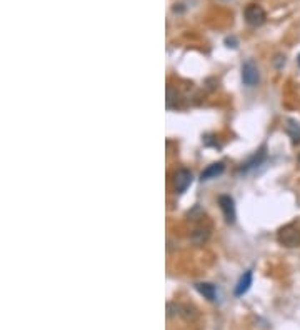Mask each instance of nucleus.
Returning a JSON list of instances; mask_svg holds the SVG:
<instances>
[{
  "label": "nucleus",
  "mask_w": 300,
  "mask_h": 330,
  "mask_svg": "<svg viewBox=\"0 0 300 330\" xmlns=\"http://www.w3.org/2000/svg\"><path fill=\"white\" fill-rule=\"evenodd\" d=\"M279 242L285 247L300 245V230L295 225H285L279 230Z\"/></svg>",
  "instance_id": "nucleus-1"
},
{
  "label": "nucleus",
  "mask_w": 300,
  "mask_h": 330,
  "mask_svg": "<svg viewBox=\"0 0 300 330\" xmlns=\"http://www.w3.org/2000/svg\"><path fill=\"white\" fill-rule=\"evenodd\" d=\"M223 170H225V165H223V162H215V164H210L205 170H202V174H200V180L205 182V180L217 179L218 175L223 174Z\"/></svg>",
  "instance_id": "nucleus-7"
},
{
  "label": "nucleus",
  "mask_w": 300,
  "mask_h": 330,
  "mask_svg": "<svg viewBox=\"0 0 300 330\" xmlns=\"http://www.w3.org/2000/svg\"><path fill=\"white\" fill-rule=\"evenodd\" d=\"M250 285H252V270H247L235 285V297H242L244 294H247Z\"/></svg>",
  "instance_id": "nucleus-8"
},
{
  "label": "nucleus",
  "mask_w": 300,
  "mask_h": 330,
  "mask_svg": "<svg viewBox=\"0 0 300 330\" xmlns=\"http://www.w3.org/2000/svg\"><path fill=\"white\" fill-rule=\"evenodd\" d=\"M299 160H300V154H299Z\"/></svg>",
  "instance_id": "nucleus-15"
},
{
  "label": "nucleus",
  "mask_w": 300,
  "mask_h": 330,
  "mask_svg": "<svg viewBox=\"0 0 300 330\" xmlns=\"http://www.w3.org/2000/svg\"><path fill=\"white\" fill-rule=\"evenodd\" d=\"M195 290H197L203 299L210 300V302H215L217 300V287L210 284V282H199V284H195Z\"/></svg>",
  "instance_id": "nucleus-6"
},
{
  "label": "nucleus",
  "mask_w": 300,
  "mask_h": 330,
  "mask_svg": "<svg viewBox=\"0 0 300 330\" xmlns=\"http://www.w3.org/2000/svg\"><path fill=\"white\" fill-rule=\"evenodd\" d=\"M208 238H210V230L203 227L195 228L192 232V235H190V240H192V243H195V245H203Z\"/></svg>",
  "instance_id": "nucleus-10"
},
{
  "label": "nucleus",
  "mask_w": 300,
  "mask_h": 330,
  "mask_svg": "<svg viewBox=\"0 0 300 330\" xmlns=\"http://www.w3.org/2000/svg\"><path fill=\"white\" fill-rule=\"evenodd\" d=\"M297 64H299V67H300V54H299V57H297Z\"/></svg>",
  "instance_id": "nucleus-14"
},
{
  "label": "nucleus",
  "mask_w": 300,
  "mask_h": 330,
  "mask_svg": "<svg viewBox=\"0 0 300 330\" xmlns=\"http://www.w3.org/2000/svg\"><path fill=\"white\" fill-rule=\"evenodd\" d=\"M242 82L247 87H255L257 84L260 82V74L257 65L252 60H247L244 65H242Z\"/></svg>",
  "instance_id": "nucleus-3"
},
{
  "label": "nucleus",
  "mask_w": 300,
  "mask_h": 330,
  "mask_svg": "<svg viewBox=\"0 0 300 330\" xmlns=\"http://www.w3.org/2000/svg\"><path fill=\"white\" fill-rule=\"evenodd\" d=\"M265 159V149H262L259 154H255L254 157H252V160H249L247 164L242 167V172H247L249 169H254V167H259L262 162H264Z\"/></svg>",
  "instance_id": "nucleus-11"
},
{
  "label": "nucleus",
  "mask_w": 300,
  "mask_h": 330,
  "mask_svg": "<svg viewBox=\"0 0 300 330\" xmlns=\"http://www.w3.org/2000/svg\"><path fill=\"white\" fill-rule=\"evenodd\" d=\"M192 180H194V175H192V172H190V170H187V169L177 170V174H175V177H174L175 192H177V194H184L185 190L190 187Z\"/></svg>",
  "instance_id": "nucleus-5"
},
{
  "label": "nucleus",
  "mask_w": 300,
  "mask_h": 330,
  "mask_svg": "<svg viewBox=\"0 0 300 330\" xmlns=\"http://www.w3.org/2000/svg\"><path fill=\"white\" fill-rule=\"evenodd\" d=\"M274 64H275L277 69H282V67L285 65V55H277L275 57V60H274Z\"/></svg>",
  "instance_id": "nucleus-12"
},
{
  "label": "nucleus",
  "mask_w": 300,
  "mask_h": 330,
  "mask_svg": "<svg viewBox=\"0 0 300 330\" xmlns=\"http://www.w3.org/2000/svg\"><path fill=\"white\" fill-rule=\"evenodd\" d=\"M225 45H227V47H232V49H237L239 42H237L235 37H227V39H225Z\"/></svg>",
  "instance_id": "nucleus-13"
},
{
  "label": "nucleus",
  "mask_w": 300,
  "mask_h": 330,
  "mask_svg": "<svg viewBox=\"0 0 300 330\" xmlns=\"http://www.w3.org/2000/svg\"><path fill=\"white\" fill-rule=\"evenodd\" d=\"M244 15H245V22L249 23L250 27H260L267 18L265 10L260 5H257V3H250V5H247Z\"/></svg>",
  "instance_id": "nucleus-2"
},
{
  "label": "nucleus",
  "mask_w": 300,
  "mask_h": 330,
  "mask_svg": "<svg viewBox=\"0 0 300 330\" xmlns=\"http://www.w3.org/2000/svg\"><path fill=\"white\" fill-rule=\"evenodd\" d=\"M218 205H220V210L227 220V223H235L237 210H235V202H233L230 195H220L218 197Z\"/></svg>",
  "instance_id": "nucleus-4"
},
{
  "label": "nucleus",
  "mask_w": 300,
  "mask_h": 330,
  "mask_svg": "<svg viewBox=\"0 0 300 330\" xmlns=\"http://www.w3.org/2000/svg\"><path fill=\"white\" fill-rule=\"evenodd\" d=\"M285 132H287V135L290 137V140H292L294 145L300 143V123L295 120V118H289L287 120Z\"/></svg>",
  "instance_id": "nucleus-9"
}]
</instances>
